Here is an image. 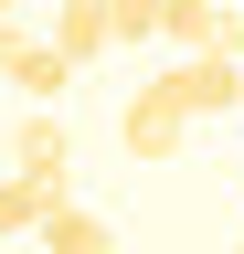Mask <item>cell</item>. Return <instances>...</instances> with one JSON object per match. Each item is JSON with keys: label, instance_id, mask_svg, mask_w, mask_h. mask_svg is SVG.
<instances>
[{"label": "cell", "instance_id": "6da1fadb", "mask_svg": "<svg viewBox=\"0 0 244 254\" xmlns=\"http://www.w3.org/2000/svg\"><path fill=\"white\" fill-rule=\"evenodd\" d=\"M160 85L180 95V117H244V64L234 53H180Z\"/></svg>", "mask_w": 244, "mask_h": 254}, {"label": "cell", "instance_id": "7a4b0ae2", "mask_svg": "<svg viewBox=\"0 0 244 254\" xmlns=\"http://www.w3.org/2000/svg\"><path fill=\"white\" fill-rule=\"evenodd\" d=\"M180 127H191V117H180V95L149 74V85L128 95V117H117V138H128V159H149V170H160V159L180 148Z\"/></svg>", "mask_w": 244, "mask_h": 254}, {"label": "cell", "instance_id": "3957f363", "mask_svg": "<svg viewBox=\"0 0 244 254\" xmlns=\"http://www.w3.org/2000/svg\"><path fill=\"white\" fill-rule=\"evenodd\" d=\"M0 85H21V95H32V106H53V95L75 85V64L53 53V43H32V32H21V21H0Z\"/></svg>", "mask_w": 244, "mask_h": 254}, {"label": "cell", "instance_id": "277c9868", "mask_svg": "<svg viewBox=\"0 0 244 254\" xmlns=\"http://www.w3.org/2000/svg\"><path fill=\"white\" fill-rule=\"evenodd\" d=\"M160 32H170L180 53H234V64H244V11H234V0H180Z\"/></svg>", "mask_w": 244, "mask_h": 254}, {"label": "cell", "instance_id": "5b68a950", "mask_svg": "<svg viewBox=\"0 0 244 254\" xmlns=\"http://www.w3.org/2000/svg\"><path fill=\"white\" fill-rule=\"evenodd\" d=\"M32 244H43V254H117V233H106V212H85L75 190H64V201H53V212L32 222Z\"/></svg>", "mask_w": 244, "mask_h": 254}, {"label": "cell", "instance_id": "8992f818", "mask_svg": "<svg viewBox=\"0 0 244 254\" xmlns=\"http://www.w3.org/2000/svg\"><path fill=\"white\" fill-rule=\"evenodd\" d=\"M64 159H75V138H64V117L53 106H32L11 127V170H32V180H64Z\"/></svg>", "mask_w": 244, "mask_h": 254}, {"label": "cell", "instance_id": "52a82bcc", "mask_svg": "<svg viewBox=\"0 0 244 254\" xmlns=\"http://www.w3.org/2000/svg\"><path fill=\"white\" fill-rule=\"evenodd\" d=\"M106 43H117L106 0H64V11H53V53H64V64H85V53H106Z\"/></svg>", "mask_w": 244, "mask_h": 254}, {"label": "cell", "instance_id": "ba28073f", "mask_svg": "<svg viewBox=\"0 0 244 254\" xmlns=\"http://www.w3.org/2000/svg\"><path fill=\"white\" fill-rule=\"evenodd\" d=\"M53 201H64V180H32V170H11V180H0V244H11V233H32Z\"/></svg>", "mask_w": 244, "mask_h": 254}, {"label": "cell", "instance_id": "9c48e42d", "mask_svg": "<svg viewBox=\"0 0 244 254\" xmlns=\"http://www.w3.org/2000/svg\"><path fill=\"white\" fill-rule=\"evenodd\" d=\"M106 21H117V43H149L160 32V0H106Z\"/></svg>", "mask_w": 244, "mask_h": 254}, {"label": "cell", "instance_id": "30bf717a", "mask_svg": "<svg viewBox=\"0 0 244 254\" xmlns=\"http://www.w3.org/2000/svg\"><path fill=\"white\" fill-rule=\"evenodd\" d=\"M11 11H21V0H0V21H11Z\"/></svg>", "mask_w": 244, "mask_h": 254}, {"label": "cell", "instance_id": "8fae6325", "mask_svg": "<svg viewBox=\"0 0 244 254\" xmlns=\"http://www.w3.org/2000/svg\"><path fill=\"white\" fill-rule=\"evenodd\" d=\"M170 11H180V0H160V21H170Z\"/></svg>", "mask_w": 244, "mask_h": 254}]
</instances>
